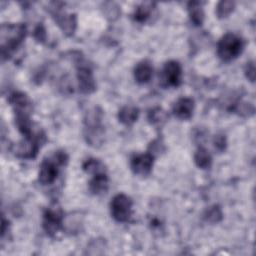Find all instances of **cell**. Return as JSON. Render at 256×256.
<instances>
[{"label":"cell","instance_id":"obj_19","mask_svg":"<svg viewBox=\"0 0 256 256\" xmlns=\"http://www.w3.org/2000/svg\"><path fill=\"white\" fill-rule=\"evenodd\" d=\"M153 5H154V3H150V2L140 4L134 12V19L140 23L147 21V19L150 17V15L152 13Z\"/></svg>","mask_w":256,"mask_h":256},{"label":"cell","instance_id":"obj_11","mask_svg":"<svg viewBox=\"0 0 256 256\" xmlns=\"http://www.w3.org/2000/svg\"><path fill=\"white\" fill-rule=\"evenodd\" d=\"M9 102L12 105L16 116H29L31 111V102L26 94L22 92H14L9 97Z\"/></svg>","mask_w":256,"mask_h":256},{"label":"cell","instance_id":"obj_23","mask_svg":"<svg viewBox=\"0 0 256 256\" xmlns=\"http://www.w3.org/2000/svg\"><path fill=\"white\" fill-rule=\"evenodd\" d=\"M205 218L207 221H210V222H218L222 218V213L220 208L218 206L210 207L205 213Z\"/></svg>","mask_w":256,"mask_h":256},{"label":"cell","instance_id":"obj_15","mask_svg":"<svg viewBox=\"0 0 256 256\" xmlns=\"http://www.w3.org/2000/svg\"><path fill=\"white\" fill-rule=\"evenodd\" d=\"M89 189L93 194L96 195L105 193L108 189V177L106 173L103 172L95 174L89 182Z\"/></svg>","mask_w":256,"mask_h":256},{"label":"cell","instance_id":"obj_17","mask_svg":"<svg viewBox=\"0 0 256 256\" xmlns=\"http://www.w3.org/2000/svg\"><path fill=\"white\" fill-rule=\"evenodd\" d=\"M188 12L191 21L194 25L200 26L204 20V12L199 2H189L188 3Z\"/></svg>","mask_w":256,"mask_h":256},{"label":"cell","instance_id":"obj_25","mask_svg":"<svg viewBox=\"0 0 256 256\" xmlns=\"http://www.w3.org/2000/svg\"><path fill=\"white\" fill-rule=\"evenodd\" d=\"M225 144H226V140H225V137H224L223 135H217V136H215V138H214V146H215L218 150H220V151L224 150Z\"/></svg>","mask_w":256,"mask_h":256},{"label":"cell","instance_id":"obj_1","mask_svg":"<svg viewBox=\"0 0 256 256\" xmlns=\"http://www.w3.org/2000/svg\"><path fill=\"white\" fill-rule=\"evenodd\" d=\"M26 34L23 24H3L1 26V51L3 58H9L21 44Z\"/></svg>","mask_w":256,"mask_h":256},{"label":"cell","instance_id":"obj_9","mask_svg":"<svg viewBox=\"0 0 256 256\" xmlns=\"http://www.w3.org/2000/svg\"><path fill=\"white\" fill-rule=\"evenodd\" d=\"M182 68L177 61L171 60L165 63L163 68V80L168 86L177 87L181 84Z\"/></svg>","mask_w":256,"mask_h":256},{"label":"cell","instance_id":"obj_10","mask_svg":"<svg viewBox=\"0 0 256 256\" xmlns=\"http://www.w3.org/2000/svg\"><path fill=\"white\" fill-rule=\"evenodd\" d=\"M77 79L79 89L83 93H91L95 90L96 84L91 69L84 64H79L77 67Z\"/></svg>","mask_w":256,"mask_h":256},{"label":"cell","instance_id":"obj_2","mask_svg":"<svg viewBox=\"0 0 256 256\" xmlns=\"http://www.w3.org/2000/svg\"><path fill=\"white\" fill-rule=\"evenodd\" d=\"M68 156L64 151H57L51 157L46 158L40 165L39 182L43 185L52 184L58 175L59 167L67 163Z\"/></svg>","mask_w":256,"mask_h":256},{"label":"cell","instance_id":"obj_3","mask_svg":"<svg viewBox=\"0 0 256 256\" xmlns=\"http://www.w3.org/2000/svg\"><path fill=\"white\" fill-rule=\"evenodd\" d=\"M244 41L233 33L225 34L218 42L217 54L225 62L237 58L243 51Z\"/></svg>","mask_w":256,"mask_h":256},{"label":"cell","instance_id":"obj_12","mask_svg":"<svg viewBox=\"0 0 256 256\" xmlns=\"http://www.w3.org/2000/svg\"><path fill=\"white\" fill-rule=\"evenodd\" d=\"M52 15L59 25V27L62 29V31L66 35H72L76 28V17L72 14H66L65 12L59 11V8H54V12H52Z\"/></svg>","mask_w":256,"mask_h":256},{"label":"cell","instance_id":"obj_20","mask_svg":"<svg viewBox=\"0 0 256 256\" xmlns=\"http://www.w3.org/2000/svg\"><path fill=\"white\" fill-rule=\"evenodd\" d=\"M83 169L84 171H86L87 173H91V174H98V173H103L105 172V168L104 165L97 159H87L84 163H83Z\"/></svg>","mask_w":256,"mask_h":256},{"label":"cell","instance_id":"obj_22","mask_svg":"<svg viewBox=\"0 0 256 256\" xmlns=\"http://www.w3.org/2000/svg\"><path fill=\"white\" fill-rule=\"evenodd\" d=\"M234 8V2L232 1H221L218 3L217 8H216V13L218 17H226L229 15Z\"/></svg>","mask_w":256,"mask_h":256},{"label":"cell","instance_id":"obj_14","mask_svg":"<svg viewBox=\"0 0 256 256\" xmlns=\"http://www.w3.org/2000/svg\"><path fill=\"white\" fill-rule=\"evenodd\" d=\"M153 75V67L150 62L142 61L138 63L134 69V77L135 80L140 83H147Z\"/></svg>","mask_w":256,"mask_h":256},{"label":"cell","instance_id":"obj_8","mask_svg":"<svg viewBox=\"0 0 256 256\" xmlns=\"http://www.w3.org/2000/svg\"><path fill=\"white\" fill-rule=\"evenodd\" d=\"M153 160L154 156L149 152L137 154L131 159V169L135 174L145 176L150 173L153 166Z\"/></svg>","mask_w":256,"mask_h":256},{"label":"cell","instance_id":"obj_21","mask_svg":"<svg viewBox=\"0 0 256 256\" xmlns=\"http://www.w3.org/2000/svg\"><path fill=\"white\" fill-rule=\"evenodd\" d=\"M167 118V114L165 113L164 110H162L161 108L157 107V108H154L152 109L149 114H148V119L149 121L154 124V125H160L162 124L163 122H165Z\"/></svg>","mask_w":256,"mask_h":256},{"label":"cell","instance_id":"obj_4","mask_svg":"<svg viewBox=\"0 0 256 256\" xmlns=\"http://www.w3.org/2000/svg\"><path fill=\"white\" fill-rule=\"evenodd\" d=\"M111 215L118 222H126L132 214V200L125 194H117L110 203Z\"/></svg>","mask_w":256,"mask_h":256},{"label":"cell","instance_id":"obj_18","mask_svg":"<svg viewBox=\"0 0 256 256\" xmlns=\"http://www.w3.org/2000/svg\"><path fill=\"white\" fill-rule=\"evenodd\" d=\"M194 161L198 167H200L202 169H206L211 166L212 157H211L210 153L205 148L200 147V148H198V150L196 151V153L194 155Z\"/></svg>","mask_w":256,"mask_h":256},{"label":"cell","instance_id":"obj_7","mask_svg":"<svg viewBox=\"0 0 256 256\" xmlns=\"http://www.w3.org/2000/svg\"><path fill=\"white\" fill-rule=\"evenodd\" d=\"M63 214L59 207H49L43 216V228L49 235H54L62 225Z\"/></svg>","mask_w":256,"mask_h":256},{"label":"cell","instance_id":"obj_6","mask_svg":"<svg viewBox=\"0 0 256 256\" xmlns=\"http://www.w3.org/2000/svg\"><path fill=\"white\" fill-rule=\"evenodd\" d=\"M43 135L40 133L34 135L33 133L30 136L25 137V140L17 146L16 154L21 158H34L41 146V138Z\"/></svg>","mask_w":256,"mask_h":256},{"label":"cell","instance_id":"obj_13","mask_svg":"<svg viewBox=\"0 0 256 256\" xmlns=\"http://www.w3.org/2000/svg\"><path fill=\"white\" fill-rule=\"evenodd\" d=\"M194 110V101L188 97H182L178 99L172 108L174 115L182 120L191 118Z\"/></svg>","mask_w":256,"mask_h":256},{"label":"cell","instance_id":"obj_26","mask_svg":"<svg viewBox=\"0 0 256 256\" xmlns=\"http://www.w3.org/2000/svg\"><path fill=\"white\" fill-rule=\"evenodd\" d=\"M45 36H46V34H45V30H44L43 26H42V25H39V26L35 29V31H34V37H35L38 41H43V40L45 39Z\"/></svg>","mask_w":256,"mask_h":256},{"label":"cell","instance_id":"obj_16","mask_svg":"<svg viewBox=\"0 0 256 256\" xmlns=\"http://www.w3.org/2000/svg\"><path fill=\"white\" fill-rule=\"evenodd\" d=\"M139 116V109L135 106H124L118 113V119L125 125H131L137 121Z\"/></svg>","mask_w":256,"mask_h":256},{"label":"cell","instance_id":"obj_24","mask_svg":"<svg viewBox=\"0 0 256 256\" xmlns=\"http://www.w3.org/2000/svg\"><path fill=\"white\" fill-rule=\"evenodd\" d=\"M245 74H246V77L251 82H253L255 80V65H254L253 61L247 62L246 67H245Z\"/></svg>","mask_w":256,"mask_h":256},{"label":"cell","instance_id":"obj_5","mask_svg":"<svg viewBox=\"0 0 256 256\" xmlns=\"http://www.w3.org/2000/svg\"><path fill=\"white\" fill-rule=\"evenodd\" d=\"M101 124V111L97 112L94 108L85 118V137L87 142L91 145H96L100 142V138L103 135V129Z\"/></svg>","mask_w":256,"mask_h":256}]
</instances>
